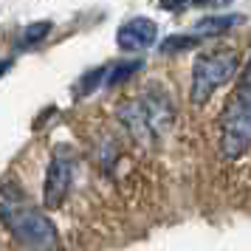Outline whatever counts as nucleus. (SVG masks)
<instances>
[{"label":"nucleus","instance_id":"11","mask_svg":"<svg viewBox=\"0 0 251 251\" xmlns=\"http://www.w3.org/2000/svg\"><path fill=\"white\" fill-rule=\"evenodd\" d=\"M104 76H107V65L104 68H96V71H91V74H85L82 76V82H79V96L82 93H91V91H96V88H104Z\"/></svg>","mask_w":251,"mask_h":251},{"label":"nucleus","instance_id":"8","mask_svg":"<svg viewBox=\"0 0 251 251\" xmlns=\"http://www.w3.org/2000/svg\"><path fill=\"white\" fill-rule=\"evenodd\" d=\"M243 20H246L243 14H209V17H201L195 23L192 34L201 37V40H206V37H220V34H226V31H231L234 25H240Z\"/></svg>","mask_w":251,"mask_h":251},{"label":"nucleus","instance_id":"12","mask_svg":"<svg viewBox=\"0 0 251 251\" xmlns=\"http://www.w3.org/2000/svg\"><path fill=\"white\" fill-rule=\"evenodd\" d=\"M234 96L251 104V54H249V62H246V65H243V71H240V79H237V88H234Z\"/></svg>","mask_w":251,"mask_h":251},{"label":"nucleus","instance_id":"9","mask_svg":"<svg viewBox=\"0 0 251 251\" xmlns=\"http://www.w3.org/2000/svg\"><path fill=\"white\" fill-rule=\"evenodd\" d=\"M144 62L141 59H130V62H116V65H107V76H104V88H116V85H122L127 82L138 68H141Z\"/></svg>","mask_w":251,"mask_h":251},{"label":"nucleus","instance_id":"2","mask_svg":"<svg viewBox=\"0 0 251 251\" xmlns=\"http://www.w3.org/2000/svg\"><path fill=\"white\" fill-rule=\"evenodd\" d=\"M240 71V54L234 48H209L198 54L192 62V82H189V102L203 107L217 88L231 82Z\"/></svg>","mask_w":251,"mask_h":251},{"label":"nucleus","instance_id":"4","mask_svg":"<svg viewBox=\"0 0 251 251\" xmlns=\"http://www.w3.org/2000/svg\"><path fill=\"white\" fill-rule=\"evenodd\" d=\"M71 178H74V158L68 150H57L51 155L46 172V186H43V206L46 209H59L62 201L68 198Z\"/></svg>","mask_w":251,"mask_h":251},{"label":"nucleus","instance_id":"10","mask_svg":"<svg viewBox=\"0 0 251 251\" xmlns=\"http://www.w3.org/2000/svg\"><path fill=\"white\" fill-rule=\"evenodd\" d=\"M51 28L54 25L48 23V20H43V23H31L23 28V34H20V40H17V48H34L37 43H43L48 34H51Z\"/></svg>","mask_w":251,"mask_h":251},{"label":"nucleus","instance_id":"13","mask_svg":"<svg viewBox=\"0 0 251 251\" xmlns=\"http://www.w3.org/2000/svg\"><path fill=\"white\" fill-rule=\"evenodd\" d=\"M9 68H12V59H0V76H3Z\"/></svg>","mask_w":251,"mask_h":251},{"label":"nucleus","instance_id":"3","mask_svg":"<svg viewBox=\"0 0 251 251\" xmlns=\"http://www.w3.org/2000/svg\"><path fill=\"white\" fill-rule=\"evenodd\" d=\"M251 147V104L237 99L231 93V99L223 107L220 116V155L228 161H237L246 155Z\"/></svg>","mask_w":251,"mask_h":251},{"label":"nucleus","instance_id":"1","mask_svg":"<svg viewBox=\"0 0 251 251\" xmlns=\"http://www.w3.org/2000/svg\"><path fill=\"white\" fill-rule=\"evenodd\" d=\"M0 223L9 228V234L28 251L62 249L59 231L51 223V217L28 203L23 189H17L14 183H3L0 186Z\"/></svg>","mask_w":251,"mask_h":251},{"label":"nucleus","instance_id":"5","mask_svg":"<svg viewBox=\"0 0 251 251\" xmlns=\"http://www.w3.org/2000/svg\"><path fill=\"white\" fill-rule=\"evenodd\" d=\"M155 40H158V23L150 17H130L116 31V43L122 51H147L155 46Z\"/></svg>","mask_w":251,"mask_h":251},{"label":"nucleus","instance_id":"6","mask_svg":"<svg viewBox=\"0 0 251 251\" xmlns=\"http://www.w3.org/2000/svg\"><path fill=\"white\" fill-rule=\"evenodd\" d=\"M141 104H144V113H147V122L152 127V136H161V133H167L172 125V119H175V110H172V102L170 96L161 91H147L141 96Z\"/></svg>","mask_w":251,"mask_h":251},{"label":"nucleus","instance_id":"7","mask_svg":"<svg viewBox=\"0 0 251 251\" xmlns=\"http://www.w3.org/2000/svg\"><path fill=\"white\" fill-rule=\"evenodd\" d=\"M119 122L127 127L130 136L138 138V141H144V144L152 138V127H150V122H147V113H144L141 99H130V102L119 104Z\"/></svg>","mask_w":251,"mask_h":251}]
</instances>
